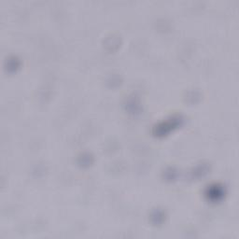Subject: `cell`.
Masks as SVG:
<instances>
[{
	"instance_id": "1",
	"label": "cell",
	"mask_w": 239,
	"mask_h": 239,
	"mask_svg": "<svg viewBox=\"0 0 239 239\" xmlns=\"http://www.w3.org/2000/svg\"><path fill=\"white\" fill-rule=\"evenodd\" d=\"M165 218H164V214L160 211H157L155 212L153 215H152V221L155 223V224H162V222L164 221Z\"/></svg>"
}]
</instances>
